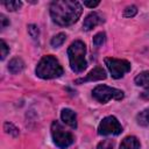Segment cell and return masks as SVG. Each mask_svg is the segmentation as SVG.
<instances>
[{
  "instance_id": "cell-10",
  "label": "cell",
  "mask_w": 149,
  "mask_h": 149,
  "mask_svg": "<svg viewBox=\"0 0 149 149\" xmlns=\"http://www.w3.org/2000/svg\"><path fill=\"white\" fill-rule=\"evenodd\" d=\"M61 118H62V120H63L66 125H69L71 128H76V127H77V115H76V113H74L72 109H70V108H64V109L62 111V113H61Z\"/></svg>"
},
{
  "instance_id": "cell-15",
  "label": "cell",
  "mask_w": 149,
  "mask_h": 149,
  "mask_svg": "<svg viewBox=\"0 0 149 149\" xmlns=\"http://www.w3.org/2000/svg\"><path fill=\"white\" fill-rule=\"evenodd\" d=\"M65 38H66V35H65L64 33H59V34H57L56 36H54V37L51 38L50 43H51V45H52L54 48H58V47H61V45L64 43Z\"/></svg>"
},
{
  "instance_id": "cell-19",
  "label": "cell",
  "mask_w": 149,
  "mask_h": 149,
  "mask_svg": "<svg viewBox=\"0 0 149 149\" xmlns=\"http://www.w3.org/2000/svg\"><path fill=\"white\" fill-rule=\"evenodd\" d=\"M3 128H5V130H6L7 134H10V135H13V136H16V135L19 134V129H17L16 127H14V126H13L12 123H9V122H6L5 126H3Z\"/></svg>"
},
{
  "instance_id": "cell-4",
  "label": "cell",
  "mask_w": 149,
  "mask_h": 149,
  "mask_svg": "<svg viewBox=\"0 0 149 149\" xmlns=\"http://www.w3.org/2000/svg\"><path fill=\"white\" fill-rule=\"evenodd\" d=\"M51 135H52V140L55 142V144L61 148V149H65L69 146H71L73 143V135L65 130L64 127L58 122V121H54L51 125Z\"/></svg>"
},
{
  "instance_id": "cell-7",
  "label": "cell",
  "mask_w": 149,
  "mask_h": 149,
  "mask_svg": "<svg viewBox=\"0 0 149 149\" xmlns=\"http://www.w3.org/2000/svg\"><path fill=\"white\" fill-rule=\"evenodd\" d=\"M122 132V127L118 119L113 115L106 116L101 120L98 127L99 135H119Z\"/></svg>"
},
{
  "instance_id": "cell-20",
  "label": "cell",
  "mask_w": 149,
  "mask_h": 149,
  "mask_svg": "<svg viewBox=\"0 0 149 149\" xmlns=\"http://www.w3.org/2000/svg\"><path fill=\"white\" fill-rule=\"evenodd\" d=\"M113 148H114V141L112 140H104L97 147V149H113Z\"/></svg>"
},
{
  "instance_id": "cell-11",
  "label": "cell",
  "mask_w": 149,
  "mask_h": 149,
  "mask_svg": "<svg viewBox=\"0 0 149 149\" xmlns=\"http://www.w3.org/2000/svg\"><path fill=\"white\" fill-rule=\"evenodd\" d=\"M119 149H140V142L135 136H127L122 140Z\"/></svg>"
},
{
  "instance_id": "cell-1",
  "label": "cell",
  "mask_w": 149,
  "mask_h": 149,
  "mask_svg": "<svg viewBox=\"0 0 149 149\" xmlns=\"http://www.w3.org/2000/svg\"><path fill=\"white\" fill-rule=\"evenodd\" d=\"M81 5L73 0H57L50 5V15L59 26H70L81 15Z\"/></svg>"
},
{
  "instance_id": "cell-3",
  "label": "cell",
  "mask_w": 149,
  "mask_h": 149,
  "mask_svg": "<svg viewBox=\"0 0 149 149\" xmlns=\"http://www.w3.org/2000/svg\"><path fill=\"white\" fill-rule=\"evenodd\" d=\"M36 74L42 79H52L63 74V68L56 57L44 56L36 66Z\"/></svg>"
},
{
  "instance_id": "cell-16",
  "label": "cell",
  "mask_w": 149,
  "mask_h": 149,
  "mask_svg": "<svg viewBox=\"0 0 149 149\" xmlns=\"http://www.w3.org/2000/svg\"><path fill=\"white\" fill-rule=\"evenodd\" d=\"M2 3H3V5H5V7H6L8 10H10V12H14V10H16V9H19V8L22 6L21 1H16V0L3 1Z\"/></svg>"
},
{
  "instance_id": "cell-25",
  "label": "cell",
  "mask_w": 149,
  "mask_h": 149,
  "mask_svg": "<svg viewBox=\"0 0 149 149\" xmlns=\"http://www.w3.org/2000/svg\"><path fill=\"white\" fill-rule=\"evenodd\" d=\"M141 97H142L143 99H147V100H149V87H148L146 91H143V92L141 93Z\"/></svg>"
},
{
  "instance_id": "cell-23",
  "label": "cell",
  "mask_w": 149,
  "mask_h": 149,
  "mask_svg": "<svg viewBox=\"0 0 149 149\" xmlns=\"http://www.w3.org/2000/svg\"><path fill=\"white\" fill-rule=\"evenodd\" d=\"M7 24H9V21L7 20V17L3 14H0V27H1V29H5Z\"/></svg>"
},
{
  "instance_id": "cell-22",
  "label": "cell",
  "mask_w": 149,
  "mask_h": 149,
  "mask_svg": "<svg viewBox=\"0 0 149 149\" xmlns=\"http://www.w3.org/2000/svg\"><path fill=\"white\" fill-rule=\"evenodd\" d=\"M28 33H29V35L33 37V38H36L37 36H38V28H37V26H35V24H30V26H28Z\"/></svg>"
},
{
  "instance_id": "cell-8",
  "label": "cell",
  "mask_w": 149,
  "mask_h": 149,
  "mask_svg": "<svg viewBox=\"0 0 149 149\" xmlns=\"http://www.w3.org/2000/svg\"><path fill=\"white\" fill-rule=\"evenodd\" d=\"M106 72L100 66H97L94 68L93 70H91L86 77L84 78H79V79H76V84H81V83H86V81H95V80H102V79H106Z\"/></svg>"
},
{
  "instance_id": "cell-13",
  "label": "cell",
  "mask_w": 149,
  "mask_h": 149,
  "mask_svg": "<svg viewBox=\"0 0 149 149\" xmlns=\"http://www.w3.org/2000/svg\"><path fill=\"white\" fill-rule=\"evenodd\" d=\"M135 84L142 87H149V71H143L135 77Z\"/></svg>"
},
{
  "instance_id": "cell-12",
  "label": "cell",
  "mask_w": 149,
  "mask_h": 149,
  "mask_svg": "<svg viewBox=\"0 0 149 149\" xmlns=\"http://www.w3.org/2000/svg\"><path fill=\"white\" fill-rule=\"evenodd\" d=\"M23 68H24V63H23V61H22L21 58H19V57L13 58V59L9 62V64H8V70H9L13 74H16V73L21 72V71L23 70Z\"/></svg>"
},
{
  "instance_id": "cell-5",
  "label": "cell",
  "mask_w": 149,
  "mask_h": 149,
  "mask_svg": "<svg viewBox=\"0 0 149 149\" xmlns=\"http://www.w3.org/2000/svg\"><path fill=\"white\" fill-rule=\"evenodd\" d=\"M92 95L99 101V102H107L111 99H115V100H121L123 98V92L121 90L114 88V87H109L106 85H98L97 87L93 88L92 91Z\"/></svg>"
},
{
  "instance_id": "cell-6",
  "label": "cell",
  "mask_w": 149,
  "mask_h": 149,
  "mask_svg": "<svg viewBox=\"0 0 149 149\" xmlns=\"http://www.w3.org/2000/svg\"><path fill=\"white\" fill-rule=\"evenodd\" d=\"M105 64L111 72L112 77L115 79H119L123 77L125 73L130 71V63L126 59H118V58H112L107 57L105 58Z\"/></svg>"
},
{
  "instance_id": "cell-14",
  "label": "cell",
  "mask_w": 149,
  "mask_h": 149,
  "mask_svg": "<svg viewBox=\"0 0 149 149\" xmlns=\"http://www.w3.org/2000/svg\"><path fill=\"white\" fill-rule=\"evenodd\" d=\"M136 121L140 126H149V107L141 111L137 115H136Z\"/></svg>"
},
{
  "instance_id": "cell-2",
  "label": "cell",
  "mask_w": 149,
  "mask_h": 149,
  "mask_svg": "<svg viewBox=\"0 0 149 149\" xmlns=\"http://www.w3.org/2000/svg\"><path fill=\"white\" fill-rule=\"evenodd\" d=\"M85 54H86V47L84 42L77 40L70 44L68 49V56H69L70 68L73 72L80 73L86 69L87 63L85 59Z\"/></svg>"
},
{
  "instance_id": "cell-18",
  "label": "cell",
  "mask_w": 149,
  "mask_h": 149,
  "mask_svg": "<svg viewBox=\"0 0 149 149\" xmlns=\"http://www.w3.org/2000/svg\"><path fill=\"white\" fill-rule=\"evenodd\" d=\"M105 33H98V34H95V36L93 37V44L95 45V47H100V45H102V43L105 42Z\"/></svg>"
},
{
  "instance_id": "cell-9",
  "label": "cell",
  "mask_w": 149,
  "mask_h": 149,
  "mask_svg": "<svg viewBox=\"0 0 149 149\" xmlns=\"http://www.w3.org/2000/svg\"><path fill=\"white\" fill-rule=\"evenodd\" d=\"M102 22H104L102 16H101L99 13H97V12H92V13H90V14L85 17V20H84V22H83V28H84L85 30H91L92 28L97 27L98 24H100V23H102Z\"/></svg>"
},
{
  "instance_id": "cell-24",
  "label": "cell",
  "mask_w": 149,
  "mask_h": 149,
  "mask_svg": "<svg viewBox=\"0 0 149 149\" xmlns=\"http://www.w3.org/2000/svg\"><path fill=\"white\" fill-rule=\"evenodd\" d=\"M100 2L97 0V1H84V5L85 6H87V7H91V8H93V7H95V6H98Z\"/></svg>"
},
{
  "instance_id": "cell-17",
  "label": "cell",
  "mask_w": 149,
  "mask_h": 149,
  "mask_svg": "<svg viewBox=\"0 0 149 149\" xmlns=\"http://www.w3.org/2000/svg\"><path fill=\"white\" fill-rule=\"evenodd\" d=\"M136 13H137L136 6L132 5V6L126 7V9L123 10V16H125V17H133V16H135Z\"/></svg>"
},
{
  "instance_id": "cell-21",
  "label": "cell",
  "mask_w": 149,
  "mask_h": 149,
  "mask_svg": "<svg viewBox=\"0 0 149 149\" xmlns=\"http://www.w3.org/2000/svg\"><path fill=\"white\" fill-rule=\"evenodd\" d=\"M0 49H1V59H5L7 54L9 52V48L3 40H1V42H0Z\"/></svg>"
}]
</instances>
